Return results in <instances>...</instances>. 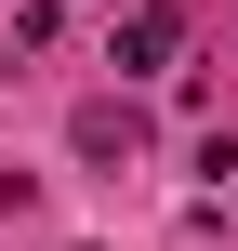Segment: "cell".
Masks as SVG:
<instances>
[{
    "label": "cell",
    "instance_id": "obj_2",
    "mask_svg": "<svg viewBox=\"0 0 238 251\" xmlns=\"http://www.w3.org/2000/svg\"><path fill=\"white\" fill-rule=\"evenodd\" d=\"M172 53H185V13H172V0L119 13V66H172Z\"/></svg>",
    "mask_w": 238,
    "mask_h": 251
},
{
    "label": "cell",
    "instance_id": "obj_1",
    "mask_svg": "<svg viewBox=\"0 0 238 251\" xmlns=\"http://www.w3.org/2000/svg\"><path fill=\"white\" fill-rule=\"evenodd\" d=\"M66 146H79V159H93V172H132V159H146V119H132V106H106V93H93V106H79V119H66Z\"/></svg>",
    "mask_w": 238,
    "mask_h": 251
}]
</instances>
